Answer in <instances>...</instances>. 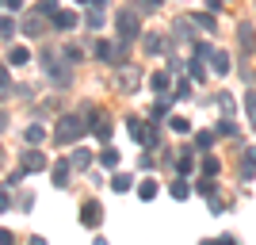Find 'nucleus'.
<instances>
[{
  "mask_svg": "<svg viewBox=\"0 0 256 245\" xmlns=\"http://www.w3.org/2000/svg\"><path fill=\"white\" fill-rule=\"evenodd\" d=\"M188 77H192V81H199V85H203V81H206V69H203V58H192V65H188Z\"/></svg>",
  "mask_w": 256,
  "mask_h": 245,
  "instance_id": "22",
  "label": "nucleus"
},
{
  "mask_svg": "<svg viewBox=\"0 0 256 245\" xmlns=\"http://www.w3.org/2000/svg\"><path fill=\"white\" fill-rule=\"evenodd\" d=\"M0 39H4V43H12V39H16V20H12V16H4V20H0Z\"/></svg>",
  "mask_w": 256,
  "mask_h": 245,
  "instance_id": "24",
  "label": "nucleus"
},
{
  "mask_svg": "<svg viewBox=\"0 0 256 245\" xmlns=\"http://www.w3.org/2000/svg\"><path fill=\"white\" fill-rule=\"evenodd\" d=\"M27 58H31L27 46H8V65H27Z\"/></svg>",
  "mask_w": 256,
  "mask_h": 245,
  "instance_id": "19",
  "label": "nucleus"
},
{
  "mask_svg": "<svg viewBox=\"0 0 256 245\" xmlns=\"http://www.w3.org/2000/svg\"><path fill=\"white\" fill-rule=\"evenodd\" d=\"M4 8H8V16H12V12H20V8H23V0H4Z\"/></svg>",
  "mask_w": 256,
  "mask_h": 245,
  "instance_id": "43",
  "label": "nucleus"
},
{
  "mask_svg": "<svg viewBox=\"0 0 256 245\" xmlns=\"http://www.w3.org/2000/svg\"><path fill=\"white\" fill-rule=\"evenodd\" d=\"M46 165H50V161H46V153L42 149H23V157H20V169H27V172H46Z\"/></svg>",
  "mask_w": 256,
  "mask_h": 245,
  "instance_id": "5",
  "label": "nucleus"
},
{
  "mask_svg": "<svg viewBox=\"0 0 256 245\" xmlns=\"http://www.w3.org/2000/svg\"><path fill=\"white\" fill-rule=\"evenodd\" d=\"M248 157H252V165H256V149H248Z\"/></svg>",
  "mask_w": 256,
  "mask_h": 245,
  "instance_id": "48",
  "label": "nucleus"
},
{
  "mask_svg": "<svg viewBox=\"0 0 256 245\" xmlns=\"http://www.w3.org/2000/svg\"><path fill=\"white\" fill-rule=\"evenodd\" d=\"M214 134H218V130H199V134H195V146H199V149H210L214 146Z\"/></svg>",
  "mask_w": 256,
  "mask_h": 245,
  "instance_id": "31",
  "label": "nucleus"
},
{
  "mask_svg": "<svg viewBox=\"0 0 256 245\" xmlns=\"http://www.w3.org/2000/svg\"><path fill=\"white\" fill-rule=\"evenodd\" d=\"M38 62H42V77L50 81V85L69 88V81H73V62H65V58H54V54H42Z\"/></svg>",
  "mask_w": 256,
  "mask_h": 245,
  "instance_id": "2",
  "label": "nucleus"
},
{
  "mask_svg": "<svg viewBox=\"0 0 256 245\" xmlns=\"http://www.w3.org/2000/svg\"><path fill=\"white\" fill-rule=\"evenodd\" d=\"M96 161L104 165V169H111V172H115V169H118V149H115V146H104V149L96 153Z\"/></svg>",
  "mask_w": 256,
  "mask_h": 245,
  "instance_id": "12",
  "label": "nucleus"
},
{
  "mask_svg": "<svg viewBox=\"0 0 256 245\" xmlns=\"http://www.w3.org/2000/svg\"><path fill=\"white\" fill-rule=\"evenodd\" d=\"M176 172H180V176H188V172L195 169V165H199V161H195V149H176Z\"/></svg>",
  "mask_w": 256,
  "mask_h": 245,
  "instance_id": "8",
  "label": "nucleus"
},
{
  "mask_svg": "<svg viewBox=\"0 0 256 245\" xmlns=\"http://www.w3.org/2000/svg\"><path fill=\"white\" fill-rule=\"evenodd\" d=\"M62 58H65V62H80V58H84V50H80V46H76V43H69V46H65V50H62Z\"/></svg>",
  "mask_w": 256,
  "mask_h": 245,
  "instance_id": "30",
  "label": "nucleus"
},
{
  "mask_svg": "<svg viewBox=\"0 0 256 245\" xmlns=\"http://www.w3.org/2000/svg\"><path fill=\"white\" fill-rule=\"evenodd\" d=\"M192 23L195 20H184V16L172 23V43H188V39H192Z\"/></svg>",
  "mask_w": 256,
  "mask_h": 245,
  "instance_id": "10",
  "label": "nucleus"
},
{
  "mask_svg": "<svg viewBox=\"0 0 256 245\" xmlns=\"http://www.w3.org/2000/svg\"><path fill=\"white\" fill-rule=\"evenodd\" d=\"M38 12H42V16H50V20H54V16H58V12H62V8H58L54 0H42V4H38Z\"/></svg>",
  "mask_w": 256,
  "mask_h": 245,
  "instance_id": "37",
  "label": "nucleus"
},
{
  "mask_svg": "<svg viewBox=\"0 0 256 245\" xmlns=\"http://www.w3.org/2000/svg\"><path fill=\"white\" fill-rule=\"evenodd\" d=\"M138 195H142L146 203H150V199H157V184H153V180H142V184H138Z\"/></svg>",
  "mask_w": 256,
  "mask_h": 245,
  "instance_id": "32",
  "label": "nucleus"
},
{
  "mask_svg": "<svg viewBox=\"0 0 256 245\" xmlns=\"http://www.w3.org/2000/svg\"><path fill=\"white\" fill-rule=\"evenodd\" d=\"M218 107H222V115H230V119H234V100L226 96V92L218 96Z\"/></svg>",
  "mask_w": 256,
  "mask_h": 245,
  "instance_id": "36",
  "label": "nucleus"
},
{
  "mask_svg": "<svg viewBox=\"0 0 256 245\" xmlns=\"http://www.w3.org/2000/svg\"><path fill=\"white\" fill-rule=\"evenodd\" d=\"M199 245H218V241H199Z\"/></svg>",
  "mask_w": 256,
  "mask_h": 245,
  "instance_id": "49",
  "label": "nucleus"
},
{
  "mask_svg": "<svg viewBox=\"0 0 256 245\" xmlns=\"http://www.w3.org/2000/svg\"><path fill=\"white\" fill-rule=\"evenodd\" d=\"M69 161H73V169H76V172H84L88 165H92V153H88L84 146H76V149H73V157H69Z\"/></svg>",
  "mask_w": 256,
  "mask_h": 245,
  "instance_id": "14",
  "label": "nucleus"
},
{
  "mask_svg": "<svg viewBox=\"0 0 256 245\" xmlns=\"http://www.w3.org/2000/svg\"><path fill=\"white\" fill-rule=\"evenodd\" d=\"M195 188H199V195H206V199H214V195H218V188H214V176H203Z\"/></svg>",
  "mask_w": 256,
  "mask_h": 245,
  "instance_id": "26",
  "label": "nucleus"
},
{
  "mask_svg": "<svg viewBox=\"0 0 256 245\" xmlns=\"http://www.w3.org/2000/svg\"><path fill=\"white\" fill-rule=\"evenodd\" d=\"M0 245H16V234H12V230H0Z\"/></svg>",
  "mask_w": 256,
  "mask_h": 245,
  "instance_id": "42",
  "label": "nucleus"
},
{
  "mask_svg": "<svg viewBox=\"0 0 256 245\" xmlns=\"http://www.w3.org/2000/svg\"><path fill=\"white\" fill-rule=\"evenodd\" d=\"M192 20H195V27H203V31H214V16H210V12H195Z\"/></svg>",
  "mask_w": 256,
  "mask_h": 245,
  "instance_id": "28",
  "label": "nucleus"
},
{
  "mask_svg": "<svg viewBox=\"0 0 256 245\" xmlns=\"http://www.w3.org/2000/svg\"><path fill=\"white\" fill-rule=\"evenodd\" d=\"M92 245H107V237H96V241H92Z\"/></svg>",
  "mask_w": 256,
  "mask_h": 245,
  "instance_id": "47",
  "label": "nucleus"
},
{
  "mask_svg": "<svg viewBox=\"0 0 256 245\" xmlns=\"http://www.w3.org/2000/svg\"><path fill=\"white\" fill-rule=\"evenodd\" d=\"M188 88H192V85H188V81H180V85H176V92H172V96H176V100H184V96H188Z\"/></svg>",
  "mask_w": 256,
  "mask_h": 245,
  "instance_id": "41",
  "label": "nucleus"
},
{
  "mask_svg": "<svg viewBox=\"0 0 256 245\" xmlns=\"http://www.w3.org/2000/svg\"><path fill=\"white\" fill-rule=\"evenodd\" d=\"M130 184H134V180H130L126 172H115V176H111V192L122 195V192H130Z\"/></svg>",
  "mask_w": 256,
  "mask_h": 245,
  "instance_id": "21",
  "label": "nucleus"
},
{
  "mask_svg": "<svg viewBox=\"0 0 256 245\" xmlns=\"http://www.w3.org/2000/svg\"><path fill=\"white\" fill-rule=\"evenodd\" d=\"M42 12H34V16H27V20H23V35H42Z\"/></svg>",
  "mask_w": 256,
  "mask_h": 245,
  "instance_id": "15",
  "label": "nucleus"
},
{
  "mask_svg": "<svg viewBox=\"0 0 256 245\" xmlns=\"http://www.w3.org/2000/svg\"><path fill=\"white\" fill-rule=\"evenodd\" d=\"M150 85H153V92H160V96H168V85H172V81H168V69H160V73H153V77H150Z\"/></svg>",
  "mask_w": 256,
  "mask_h": 245,
  "instance_id": "16",
  "label": "nucleus"
},
{
  "mask_svg": "<svg viewBox=\"0 0 256 245\" xmlns=\"http://www.w3.org/2000/svg\"><path fill=\"white\" fill-rule=\"evenodd\" d=\"M80 222H84L88 230H96V226L104 222V207H100L96 199H84L80 203Z\"/></svg>",
  "mask_w": 256,
  "mask_h": 245,
  "instance_id": "7",
  "label": "nucleus"
},
{
  "mask_svg": "<svg viewBox=\"0 0 256 245\" xmlns=\"http://www.w3.org/2000/svg\"><path fill=\"white\" fill-rule=\"evenodd\" d=\"M92 130V123H84V115L76 111V115H62L58 119V127H54V142L58 146H73V142H80Z\"/></svg>",
  "mask_w": 256,
  "mask_h": 245,
  "instance_id": "1",
  "label": "nucleus"
},
{
  "mask_svg": "<svg viewBox=\"0 0 256 245\" xmlns=\"http://www.w3.org/2000/svg\"><path fill=\"white\" fill-rule=\"evenodd\" d=\"M218 169H222V161L214 157V153H203V176H214Z\"/></svg>",
  "mask_w": 256,
  "mask_h": 245,
  "instance_id": "25",
  "label": "nucleus"
},
{
  "mask_svg": "<svg viewBox=\"0 0 256 245\" xmlns=\"http://www.w3.org/2000/svg\"><path fill=\"white\" fill-rule=\"evenodd\" d=\"M237 43H241V50H245V54L256 50V35H252V27H248V23H241V27H237Z\"/></svg>",
  "mask_w": 256,
  "mask_h": 245,
  "instance_id": "11",
  "label": "nucleus"
},
{
  "mask_svg": "<svg viewBox=\"0 0 256 245\" xmlns=\"http://www.w3.org/2000/svg\"><path fill=\"white\" fill-rule=\"evenodd\" d=\"M27 245H46V237H31V241H27Z\"/></svg>",
  "mask_w": 256,
  "mask_h": 245,
  "instance_id": "45",
  "label": "nucleus"
},
{
  "mask_svg": "<svg viewBox=\"0 0 256 245\" xmlns=\"http://www.w3.org/2000/svg\"><path fill=\"white\" fill-rule=\"evenodd\" d=\"M168 192H172V199H188V195H192V184L184 180V176H176V180L168 184Z\"/></svg>",
  "mask_w": 256,
  "mask_h": 245,
  "instance_id": "17",
  "label": "nucleus"
},
{
  "mask_svg": "<svg viewBox=\"0 0 256 245\" xmlns=\"http://www.w3.org/2000/svg\"><path fill=\"white\" fill-rule=\"evenodd\" d=\"M12 92H16V88H12V73H8V65H4V69H0V96L8 100Z\"/></svg>",
  "mask_w": 256,
  "mask_h": 245,
  "instance_id": "27",
  "label": "nucleus"
},
{
  "mask_svg": "<svg viewBox=\"0 0 256 245\" xmlns=\"http://www.w3.org/2000/svg\"><path fill=\"white\" fill-rule=\"evenodd\" d=\"M50 23L58 27V31H73V27H76V12H58Z\"/></svg>",
  "mask_w": 256,
  "mask_h": 245,
  "instance_id": "13",
  "label": "nucleus"
},
{
  "mask_svg": "<svg viewBox=\"0 0 256 245\" xmlns=\"http://www.w3.org/2000/svg\"><path fill=\"white\" fill-rule=\"evenodd\" d=\"M218 245H237V237L234 234H222V237H218Z\"/></svg>",
  "mask_w": 256,
  "mask_h": 245,
  "instance_id": "44",
  "label": "nucleus"
},
{
  "mask_svg": "<svg viewBox=\"0 0 256 245\" xmlns=\"http://www.w3.org/2000/svg\"><path fill=\"white\" fill-rule=\"evenodd\" d=\"M218 134H230V138L237 134V127H234V119H230V115H222V119H218Z\"/></svg>",
  "mask_w": 256,
  "mask_h": 245,
  "instance_id": "34",
  "label": "nucleus"
},
{
  "mask_svg": "<svg viewBox=\"0 0 256 245\" xmlns=\"http://www.w3.org/2000/svg\"><path fill=\"white\" fill-rule=\"evenodd\" d=\"M146 8H160V0H146Z\"/></svg>",
  "mask_w": 256,
  "mask_h": 245,
  "instance_id": "46",
  "label": "nucleus"
},
{
  "mask_svg": "<svg viewBox=\"0 0 256 245\" xmlns=\"http://www.w3.org/2000/svg\"><path fill=\"white\" fill-rule=\"evenodd\" d=\"M245 111H248V127L256 130V92H245Z\"/></svg>",
  "mask_w": 256,
  "mask_h": 245,
  "instance_id": "29",
  "label": "nucleus"
},
{
  "mask_svg": "<svg viewBox=\"0 0 256 245\" xmlns=\"http://www.w3.org/2000/svg\"><path fill=\"white\" fill-rule=\"evenodd\" d=\"M210 211H214V214L226 211V199H222V195H214V199H210Z\"/></svg>",
  "mask_w": 256,
  "mask_h": 245,
  "instance_id": "39",
  "label": "nucleus"
},
{
  "mask_svg": "<svg viewBox=\"0 0 256 245\" xmlns=\"http://www.w3.org/2000/svg\"><path fill=\"white\" fill-rule=\"evenodd\" d=\"M210 69H214V73H230V54H226V50H214L210 54Z\"/></svg>",
  "mask_w": 256,
  "mask_h": 245,
  "instance_id": "20",
  "label": "nucleus"
},
{
  "mask_svg": "<svg viewBox=\"0 0 256 245\" xmlns=\"http://www.w3.org/2000/svg\"><path fill=\"white\" fill-rule=\"evenodd\" d=\"M142 46H146V54H160V50H164V39H160V35H146V43H142Z\"/></svg>",
  "mask_w": 256,
  "mask_h": 245,
  "instance_id": "23",
  "label": "nucleus"
},
{
  "mask_svg": "<svg viewBox=\"0 0 256 245\" xmlns=\"http://www.w3.org/2000/svg\"><path fill=\"white\" fill-rule=\"evenodd\" d=\"M126 130H130V138H134V142H142V146H150L153 123H146V119H138V115H130V119H126Z\"/></svg>",
  "mask_w": 256,
  "mask_h": 245,
  "instance_id": "6",
  "label": "nucleus"
},
{
  "mask_svg": "<svg viewBox=\"0 0 256 245\" xmlns=\"http://www.w3.org/2000/svg\"><path fill=\"white\" fill-rule=\"evenodd\" d=\"M138 165H142V169H146V172H150V169H153V165H157V161H153V157H150V153H142V157H138Z\"/></svg>",
  "mask_w": 256,
  "mask_h": 245,
  "instance_id": "40",
  "label": "nucleus"
},
{
  "mask_svg": "<svg viewBox=\"0 0 256 245\" xmlns=\"http://www.w3.org/2000/svg\"><path fill=\"white\" fill-rule=\"evenodd\" d=\"M23 138H27V146H38V142L46 138V127H42V123H31V127L23 130Z\"/></svg>",
  "mask_w": 256,
  "mask_h": 245,
  "instance_id": "18",
  "label": "nucleus"
},
{
  "mask_svg": "<svg viewBox=\"0 0 256 245\" xmlns=\"http://www.w3.org/2000/svg\"><path fill=\"white\" fill-rule=\"evenodd\" d=\"M88 27H104V12H100V8L88 12Z\"/></svg>",
  "mask_w": 256,
  "mask_h": 245,
  "instance_id": "38",
  "label": "nucleus"
},
{
  "mask_svg": "<svg viewBox=\"0 0 256 245\" xmlns=\"http://www.w3.org/2000/svg\"><path fill=\"white\" fill-rule=\"evenodd\" d=\"M138 85H142V65H118V73H115L118 92H138Z\"/></svg>",
  "mask_w": 256,
  "mask_h": 245,
  "instance_id": "4",
  "label": "nucleus"
},
{
  "mask_svg": "<svg viewBox=\"0 0 256 245\" xmlns=\"http://www.w3.org/2000/svg\"><path fill=\"white\" fill-rule=\"evenodd\" d=\"M69 172H73V161H58V165H50V180L58 184V188H65V184H69Z\"/></svg>",
  "mask_w": 256,
  "mask_h": 245,
  "instance_id": "9",
  "label": "nucleus"
},
{
  "mask_svg": "<svg viewBox=\"0 0 256 245\" xmlns=\"http://www.w3.org/2000/svg\"><path fill=\"white\" fill-rule=\"evenodd\" d=\"M23 176H27V169H16V172H8V176H4V188H16V184H20Z\"/></svg>",
  "mask_w": 256,
  "mask_h": 245,
  "instance_id": "35",
  "label": "nucleus"
},
{
  "mask_svg": "<svg viewBox=\"0 0 256 245\" xmlns=\"http://www.w3.org/2000/svg\"><path fill=\"white\" fill-rule=\"evenodd\" d=\"M115 27H118V39H126V43H130V39H138V31H142L138 12H134V8H122L115 16Z\"/></svg>",
  "mask_w": 256,
  "mask_h": 245,
  "instance_id": "3",
  "label": "nucleus"
},
{
  "mask_svg": "<svg viewBox=\"0 0 256 245\" xmlns=\"http://www.w3.org/2000/svg\"><path fill=\"white\" fill-rule=\"evenodd\" d=\"M168 127L176 130V134H188V130H192V123H188L184 115H172V119H168Z\"/></svg>",
  "mask_w": 256,
  "mask_h": 245,
  "instance_id": "33",
  "label": "nucleus"
},
{
  "mask_svg": "<svg viewBox=\"0 0 256 245\" xmlns=\"http://www.w3.org/2000/svg\"><path fill=\"white\" fill-rule=\"evenodd\" d=\"M76 4H92V0H76Z\"/></svg>",
  "mask_w": 256,
  "mask_h": 245,
  "instance_id": "50",
  "label": "nucleus"
}]
</instances>
